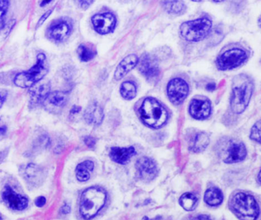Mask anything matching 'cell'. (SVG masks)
I'll use <instances>...</instances> for the list:
<instances>
[{"label":"cell","mask_w":261,"mask_h":220,"mask_svg":"<svg viewBox=\"0 0 261 220\" xmlns=\"http://www.w3.org/2000/svg\"><path fill=\"white\" fill-rule=\"evenodd\" d=\"M107 194L100 187L88 188L82 193L80 200V212L82 217L88 220L94 218L105 206Z\"/></svg>","instance_id":"cell-1"},{"label":"cell","mask_w":261,"mask_h":220,"mask_svg":"<svg viewBox=\"0 0 261 220\" xmlns=\"http://www.w3.org/2000/svg\"><path fill=\"white\" fill-rule=\"evenodd\" d=\"M140 116L148 126L159 128L167 122L169 114L167 110L152 97H147L143 100L140 109Z\"/></svg>","instance_id":"cell-2"},{"label":"cell","mask_w":261,"mask_h":220,"mask_svg":"<svg viewBox=\"0 0 261 220\" xmlns=\"http://www.w3.org/2000/svg\"><path fill=\"white\" fill-rule=\"evenodd\" d=\"M49 70L48 61L45 53H39L37 56V62L33 67L27 70L18 73L15 76V85L21 88H30L34 87L41 79H43Z\"/></svg>","instance_id":"cell-3"},{"label":"cell","mask_w":261,"mask_h":220,"mask_svg":"<svg viewBox=\"0 0 261 220\" xmlns=\"http://www.w3.org/2000/svg\"><path fill=\"white\" fill-rule=\"evenodd\" d=\"M230 206L242 220H256L259 209L256 200L245 193H238L232 197Z\"/></svg>","instance_id":"cell-4"},{"label":"cell","mask_w":261,"mask_h":220,"mask_svg":"<svg viewBox=\"0 0 261 220\" xmlns=\"http://www.w3.org/2000/svg\"><path fill=\"white\" fill-rule=\"evenodd\" d=\"M212 21L207 17L186 21L180 26V33L184 39L196 42L204 39L210 33Z\"/></svg>","instance_id":"cell-5"},{"label":"cell","mask_w":261,"mask_h":220,"mask_svg":"<svg viewBox=\"0 0 261 220\" xmlns=\"http://www.w3.org/2000/svg\"><path fill=\"white\" fill-rule=\"evenodd\" d=\"M253 90V84L248 79L233 87L230 98V108L233 113L241 114L246 109L250 102Z\"/></svg>","instance_id":"cell-6"},{"label":"cell","mask_w":261,"mask_h":220,"mask_svg":"<svg viewBox=\"0 0 261 220\" xmlns=\"http://www.w3.org/2000/svg\"><path fill=\"white\" fill-rule=\"evenodd\" d=\"M74 29L71 18L63 17L55 20L47 29V36L55 42H63L71 35Z\"/></svg>","instance_id":"cell-7"},{"label":"cell","mask_w":261,"mask_h":220,"mask_svg":"<svg viewBox=\"0 0 261 220\" xmlns=\"http://www.w3.org/2000/svg\"><path fill=\"white\" fill-rule=\"evenodd\" d=\"M247 59V53L242 49H229L218 57L217 66L219 70H231L241 66Z\"/></svg>","instance_id":"cell-8"},{"label":"cell","mask_w":261,"mask_h":220,"mask_svg":"<svg viewBox=\"0 0 261 220\" xmlns=\"http://www.w3.org/2000/svg\"><path fill=\"white\" fill-rule=\"evenodd\" d=\"M189 93V85L186 81L181 78H174L168 84V96L169 100L175 105H179L183 102Z\"/></svg>","instance_id":"cell-9"},{"label":"cell","mask_w":261,"mask_h":220,"mask_svg":"<svg viewBox=\"0 0 261 220\" xmlns=\"http://www.w3.org/2000/svg\"><path fill=\"white\" fill-rule=\"evenodd\" d=\"M68 101V93L62 91L50 92L44 100L43 105L45 110L53 114H59L63 111Z\"/></svg>","instance_id":"cell-10"},{"label":"cell","mask_w":261,"mask_h":220,"mask_svg":"<svg viewBox=\"0 0 261 220\" xmlns=\"http://www.w3.org/2000/svg\"><path fill=\"white\" fill-rule=\"evenodd\" d=\"M139 69L149 82H156L160 78V70L158 62L156 58L152 55H143L140 59Z\"/></svg>","instance_id":"cell-11"},{"label":"cell","mask_w":261,"mask_h":220,"mask_svg":"<svg viewBox=\"0 0 261 220\" xmlns=\"http://www.w3.org/2000/svg\"><path fill=\"white\" fill-rule=\"evenodd\" d=\"M93 26L97 33L107 35L114 30L117 24L115 15L111 12L96 14L91 18Z\"/></svg>","instance_id":"cell-12"},{"label":"cell","mask_w":261,"mask_h":220,"mask_svg":"<svg viewBox=\"0 0 261 220\" xmlns=\"http://www.w3.org/2000/svg\"><path fill=\"white\" fill-rule=\"evenodd\" d=\"M139 177L143 181L149 182L153 180L158 175V168L152 159L143 157L139 159L136 163Z\"/></svg>","instance_id":"cell-13"},{"label":"cell","mask_w":261,"mask_h":220,"mask_svg":"<svg viewBox=\"0 0 261 220\" xmlns=\"http://www.w3.org/2000/svg\"><path fill=\"white\" fill-rule=\"evenodd\" d=\"M247 156L245 145L241 142L231 140L226 148L224 161L227 163H238L242 161Z\"/></svg>","instance_id":"cell-14"},{"label":"cell","mask_w":261,"mask_h":220,"mask_svg":"<svg viewBox=\"0 0 261 220\" xmlns=\"http://www.w3.org/2000/svg\"><path fill=\"white\" fill-rule=\"evenodd\" d=\"M3 198L7 205L14 210H23L28 206V199L15 192L10 186H6Z\"/></svg>","instance_id":"cell-15"},{"label":"cell","mask_w":261,"mask_h":220,"mask_svg":"<svg viewBox=\"0 0 261 220\" xmlns=\"http://www.w3.org/2000/svg\"><path fill=\"white\" fill-rule=\"evenodd\" d=\"M189 113L196 119H205L212 113L210 101L204 98L192 99L189 106Z\"/></svg>","instance_id":"cell-16"},{"label":"cell","mask_w":261,"mask_h":220,"mask_svg":"<svg viewBox=\"0 0 261 220\" xmlns=\"http://www.w3.org/2000/svg\"><path fill=\"white\" fill-rule=\"evenodd\" d=\"M21 173L29 184L33 186H38L42 184L45 179L43 170L34 163H29L27 166L22 167Z\"/></svg>","instance_id":"cell-17"},{"label":"cell","mask_w":261,"mask_h":220,"mask_svg":"<svg viewBox=\"0 0 261 220\" xmlns=\"http://www.w3.org/2000/svg\"><path fill=\"white\" fill-rule=\"evenodd\" d=\"M51 92V84L50 82L39 84L34 86L30 90V106L31 108L39 106L41 104L43 103L46 96Z\"/></svg>","instance_id":"cell-18"},{"label":"cell","mask_w":261,"mask_h":220,"mask_svg":"<svg viewBox=\"0 0 261 220\" xmlns=\"http://www.w3.org/2000/svg\"><path fill=\"white\" fill-rule=\"evenodd\" d=\"M103 116L105 115H103V108L96 102L90 104L84 113L85 122L94 126H97L102 123Z\"/></svg>","instance_id":"cell-19"},{"label":"cell","mask_w":261,"mask_h":220,"mask_svg":"<svg viewBox=\"0 0 261 220\" xmlns=\"http://www.w3.org/2000/svg\"><path fill=\"white\" fill-rule=\"evenodd\" d=\"M135 148L130 146L128 148H120V147H113L110 151V157L113 161L120 164H125L127 163L131 157L136 155Z\"/></svg>","instance_id":"cell-20"},{"label":"cell","mask_w":261,"mask_h":220,"mask_svg":"<svg viewBox=\"0 0 261 220\" xmlns=\"http://www.w3.org/2000/svg\"><path fill=\"white\" fill-rule=\"evenodd\" d=\"M139 63L138 57L136 54H129L120 61L114 73V79L120 80L133 70Z\"/></svg>","instance_id":"cell-21"},{"label":"cell","mask_w":261,"mask_h":220,"mask_svg":"<svg viewBox=\"0 0 261 220\" xmlns=\"http://www.w3.org/2000/svg\"><path fill=\"white\" fill-rule=\"evenodd\" d=\"M210 143L208 134L204 131H199L194 136L190 144V150L192 152L199 153L204 151Z\"/></svg>","instance_id":"cell-22"},{"label":"cell","mask_w":261,"mask_h":220,"mask_svg":"<svg viewBox=\"0 0 261 220\" xmlns=\"http://www.w3.org/2000/svg\"><path fill=\"white\" fill-rule=\"evenodd\" d=\"M94 169V163L92 160H87L79 163L76 168V177L77 180L81 182L89 180Z\"/></svg>","instance_id":"cell-23"},{"label":"cell","mask_w":261,"mask_h":220,"mask_svg":"<svg viewBox=\"0 0 261 220\" xmlns=\"http://www.w3.org/2000/svg\"><path fill=\"white\" fill-rule=\"evenodd\" d=\"M223 199L224 197H223L222 192L218 188H209L204 193V202L209 206H218L222 203Z\"/></svg>","instance_id":"cell-24"},{"label":"cell","mask_w":261,"mask_h":220,"mask_svg":"<svg viewBox=\"0 0 261 220\" xmlns=\"http://www.w3.org/2000/svg\"><path fill=\"white\" fill-rule=\"evenodd\" d=\"M79 59L84 62H88L95 58L97 50L91 44H82L77 47Z\"/></svg>","instance_id":"cell-25"},{"label":"cell","mask_w":261,"mask_h":220,"mask_svg":"<svg viewBox=\"0 0 261 220\" xmlns=\"http://www.w3.org/2000/svg\"><path fill=\"white\" fill-rule=\"evenodd\" d=\"M162 5L165 10L172 15H181L186 12V5L181 1L162 2Z\"/></svg>","instance_id":"cell-26"},{"label":"cell","mask_w":261,"mask_h":220,"mask_svg":"<svg viewBox=\"0 0 261 220\" xmlns=\"http://www.w3.org/2000/svg\"><path fill=\"white\" fill-rule=\"evenodd\" d=\"M179 203L185 210L192 211L198 206V199L195 194L186 193L180 197Z\"/></svg>","instance_id":"cell-27"},{"label":"cell","mask_w":261,"mask_h":220,"mask_svg":"<svg viewBox=\"0 0 261 220\" xmlns=\"http://www.w3.org/2000/svg\"><path fill=\"white\" fill-rule=\"evenodd\" d=\"M120 94L123 99L131 100L137 96V86L132 81H125L120 87Z\"/></svg>","instance_id":"cell-28"},{"label":"cell","mask_w":261,"mask_h":220,"mask_svg":"<svg viewBox=\"0 0 261 220\" xmlns=\"http://www.w3.org/2000/svg\"><path fill=\"white\" fill-rule=\"evenodd\" d=\"M10 7V2L6 0H0V29L5 25L6 17Z\"/></svg>","instance_id":"cell-29"},{"label":"cell","mask_w":261,"mask_h":220,"mask_svg":"<svg viewBox=\"0 0 261 220\" xmlns=\"http://www.w3.org/2000/svg\"><path fill=\"white\" fill-rule=\"evenodd\" d=\"M250 139L255 142H260V121H258L252 127L250 131Z\"/></svg>","instance_id":"cell-30"},{"label":"cell","mask_w":261,"mask_h":220,"mask_svg":"<svg viewBox=\"0 0 261 220\" xmlns=\"http://www.w3.org/2000/svg\"><path fill=\"white\" fill-rule=\"evenodd\" d=\"M53 10H54L53 9H48L46 12H45V13L42 15V17L39 18V21H38L37 25H36V29H37V28L40 27V26H42V24H44V22L46 21L47 18H48V17L51 15V13H53Z\"/></svg>","instance_id":"cell-31"},{"label":"cell","mask_w":261,"mask_h":220,"mask_svg":"<svg viewBox=\"0 0 261 220\" xmlns=\"http://www.w3.org/2000/svg\"><path fill=\"white\" fill-rule=\"evenodd\" d=\"M84 142H85V145L90 148H94L96 145V139L92 136H85L84 138Z\"/></svg>","instance_id":"cell-32"},{"label":"cell","mask_w":261,"mask_h":220,"mask_svg":"<svg viewBox=\"0 0 261 220\" xmlns=\"http://www.w3.org/2000/svg\"><path fill=\"white\" fill-rule=\"evenodd\" d=\"M8 96V91L6 89L0 88V108H2Z\"/></svg>","instance_id":"cell-33"},{"label":"cell","mask_w":261,"mask_h":220,"mask_svg":"<svg viewBox=\"0 0 261 220\" xmlns=\"http://www.w3.org/2000/svg\"><path fill=\"white\" fill-rule=\"evenodd\" d=\"M94 3L93 1H79L77 2V4L79 5V7L83 9H87Z\"/></svg>","instance_id":"cell-34"},{"label":"cell","mask_w":261,"mask_h":220,"mask_svg":"<svg viewBox=\"0 0 261 220\" xmlns=\"http://www.w3.org/2000/svg\"><path fill=\"white\" fill-rule=\"evenodd\" d=\"M46 203V199L44 197H39V198L36 199V205L39 207H42L45 206Z\"/></svg>","instance_id":"cell-35"},{"label":"cell","mask_w":261,"mask_h":220,"mask_svg":"<svg viewBox=\"0 0 261 220\" xmlns=\"http://www.w3.org/2000/svg\"><path fill=\"white\" fill-rule=\"evenodd\" d=\"M81 110H82V108H81L80 106L74 105V106L71 108V111H70V116H74V115L77 114V113H80Z\"/></svg>","instance_id":"cell-36"},{"label":"cell","mask_w":261,"mask_h":220,"mask_svg":"<svg viewBox=\"0 0 261 220\" xmlns=\"http://www.w3.org/2000/svg\"><path fill=\"white\" fill-rule=\"evenodd\" d=\"M8 155V150L6 149L0 151V163H2Z\"/></svg>","instance_id":"cell-37"},{"label":"cell","mask_w":261,"mask_h":220,"mask_svg":"<svg viewBox=\"0 0 261 220\" xmlns=\"http://www.w3.org/2000/svg\"><path fill=\"white\" fill-rule=\"evenodd\" d=\"M71 211V208H70V206H68V204H65L63 206H62V209H61V212L63 213L64 215H66V214H68Z\"/></svg>","instance_id":"cell-38"},{"label":"cell","mask_w":261,"mask_h":220,"mask_svg":"<svg viewBox=\"0 0 261 220\" xmlns=\"http://www.w3.org/2000/svg\"><path fill=\"white\" fill-rule=\"evenodd\" d=\"M192 220H212L211 219L210 216L207 215H197L196 217L193 218Z\"/></svg>","instance_id":"cell-39"},{"label":"cell","mask_w":261,"mask_h":220,"mask_svg":"<svg viewBox=\"0 0 261 220\" xmlns=\"http://www.w3.org/2000/svg\"><path fill=\"white\" fill-rule=\"evenodd\" d=\"M1 122V119H0ZM7 127L6 125H0V135H4L7 133Z\"/></svg>","instance_id":"cell-40"},{"label":"cell","mask_w":261,"mask_h":220,"mask_svg":"<svg viewBox=\"0 0 261 220\" xmlns=\"http://www.w3.org/2000/svg\"><path fill=\"white\" fill-rule=\"evenodd\" d=\"M215 87H216V85L215 84H209L206 86V89H207L208 91H213V90H215Z\"/></svg>","instance_id":"cell-41"},{"label":"cell","mask_w":261,"mask_h":220,"mask_svg":"<svg viewBox=\"0 0 261 220\" xmlns=\"http://www.w3.org/2000/svg\"><path fill=\"white\" fill-rule=\"evenodd\" d=\"M49 3H51V2H50V1H42V3H41L40 6H42V7H43V6H45V5L49 4Z\"/></svg>","instance_id":"cell-42"},{"label":"cell","mask_w":261,"mask_h":220,"mask_svg":"<svg viewBox=\"0 0 261 220\" xmlns=\"http://www.w3.org/2000/svg\"><path fill=\"white\" fill-rule=\"evenodd\" d=\"M0 220H2V218H0Z\"/></svg>","instance_id":"cell-43"}]
</instances>
